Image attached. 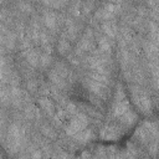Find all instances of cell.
I'll return each mask as SVG.
<instances>
[{"instance_id": "ac0fdd59", "label": "cell", "mask_w": 159, "mask_h": 159, "mask_svg": "<svg viewBox=\"0 0 159 159\" xmlns=\"http://www.w3.org/2000/svg\"><path fill=\"white\" fill-rule=\"evenodd\" d=\"M68 50H70V42L67 40H65V39L60 40V42H58V52L60 53H66Z\"/></svg>"}, {"instance_id": "8fae6325", "label": "cell", "mask_w": 159, "mask_h": 159, "mask_svg": "<svg viewBox=\"0 0 159 159\" xmlns=\"http://www.w3.org/2000/svg\"><path fill=\"white\" fill-rule=\"evenodd\" d=\"M25 56H26V60H27V62H29L30 65H32V66H37V65H39L40 56H39V53H37L36 51L27 48V50L25 51Z\"/></svg>"}, {"instance_id": "cb8c5ba5", "label": "cell", "mask_w": 159, "mask_h": 159, "mask_svg": "<svg viewBox=\"0 0 159 159\" xmlns=\"http://www.w3.org/2000/svg\"><path fill=\"white\" fill-rule=\"evenodd\" d=\"M4 66H5V58L0 56V68H4Z\"/></svg>"}, {"instance_id": "5b68a950", "label": "cell", "mask_w": 159, "mask_h": 159, "mask_svg": "<svg viewBox=\"0 0 159 159\" xmlns=\"http://www.w3.org/2000/svg\"><path fill=\"white\" fill-rule=\"evenodd\" d=\"M128 109H129V102L127 99L114 101V106H113V116L114 117H120Z\"/></svg>"}, {"instance_id": "5bb4252c", "label": "cell", "mask_w": 159, "mask_h": 159, "mask_svg": "<svg viewBox=\"0 0 159 159\" xmlns=\"http://www.w3.org/2000/svg\"><path fill=\"white\" fill-rule=\"evenodd\" d=\"M98 43H99V50H101V52L107 53V52L111 51L109 41H108L106 37H99V39H98Z\"/></svg>"}, {"instance_id": "484cf974", "label": "cell", "mask_w": 159, "mask_h": 159, "mask_svg": "<svg viewBox=\"0 0 159 159\" xmlns=\"http://www.w3.org/2000/svg\"><path fill=\"white\" fill-rule=\"evenodd\" d=\"M4 78V72H2V68H0V81Z\"/></svg>"}, {"instance_id": "44dd1931", "label": "cell", "mask_w": 159, "mask_h": 159, "mask_svg": "<svg viewBox=\"0 0 159 159\" xmlns=\"http://www.w3.org/2000/svg\"><path fill=\"white\" fill-rule=\"evenodd\" d=\"M67 112L68 113H72V114H76V106L72 102L67 103Z\"/></svg>"}, {"instance_id": "9a60e30c", "label": "cell", "mask_w": 159, "mask_h": 159, "mask_svg": "<svg viewBox=\"0 0 159 159\" xmlns=\"http://www.w3.org/2000/svg\"><path fill=\"white\" fill-rule=\"evenodd\" d=\"M42 1L51 7H62L67 2V0H42Z\"/></svg>"}, {"instance_id": "d4e9b609", "label": "cell", "mask_w": 159, "mask_h": 159, "mask_svg": "<svg viewBox=\"0 0 159 159\" xmlns=\"http://www.w3.org/2000/svg\"><path fill=\"white\" fill-rule=\"evenodd\" d=\"M31 157H34V158H36V157H41V153H40V152H35V153L31 154Z\"/></svg>"}, {"instance_id": "2e32d148", "label": "cell", "mask_w": 159, "mask_h": 159, "mask_svg": "<svg viewBox=\"0 0 159 159\" xmlns=\"http://www.w3.org/2000/svg\"><path fill=\"white\" fill-rule=\"evenodd\" d=\"M50 63H51V56H50V53H47V52L42 53V55L40 56L39 65H41L42 67H47Z\"/></svg>"}, {"instance_id": "30bf717a", "label": "cell", "mask_w": 159, "mask_h": 159, "mask_svg": "<svg viewBox=\"0 0 159 159\" xmlns=\"http://www.w3.org/2000/svg\"><path fill=\"white\" fill-rule=\"evenodd\" d=\"M102 29H103L104 34L108 35L109 37H114L117 35V26H116V24L113 21H106V22H103Z\"/></svg>"}, {"instance_id": "7a4b0ae2", "label": "cell", "mask_w": 159, "mask_h": 159, "mask_svg": "<svg viewBox=\"0 0 159 159\" xmlns=\"http://www.w3.org/2000/svg\"><path fill=\"white\" fill-rule=\"evenodd\" d=\"M132 94H133V98H134L137 106L143 112H145V113L150 112V109H152L150 99H149V97L143 91H140L138 87H132Z\"/></svg>"}, {"instance_id": "7c38bea8", "label": "cell", "mask_w": 159, "mask_h": 159, "mask_svg": "<svg viewBox=\"0 0 159 159\" xmlns=\"http://www.w3.org/2000/svg\"><path fill=\"white\" fill-rule=\"evenodd\" d=\"M39 104L42 109H45L47 113H53V103L51 102L50 98H46V97H41L39 99Z\"/></svg>"}, {"instance_id": "ffe728a7", "label": "cell", "mask_w": 159, "mask_h": 159, "mask_svg": "<svg viewBox=\"0 0 159 159\" xmlns=\"http://www.w3.org/2000/svg\"><path fill=\"white\" fill-rule=\"evenodd\" d=\"M9 99H10V91L1 88L0 89V101L4 102V103H6Z\"/></svg>"}, {"instance_id": "e0dca14e", "label": "cell", "mask_w": 159, "mask_h": 159, "mask_svg": "<svg viewBox=\"0 0 159 159\" xmlns=\"http://www.w3.org/2000/svg\"><path fill=\"white\" fill-rule=\"evenodd\" d=\"M145 50H147V53L149 57H155L157 56V45L153 43V42H149V43H145Z\"/></svg>"}, {"instance_id": "3957f363", "label": "cell", "mask_w": 159, "mask_h": 159, "mask_svg": "<svg viewBox=\"0 0 159 159\" xmlns=\"http://www.w3.org/2000/svg\"><path fill=\"white\" fill-rule=\"evenodd\" d=\"M118 10H119L118 5H116V4H107L99 11H97L96 16L98 19H101V20H109V19H112V16L114 14L118 12Z\"/></svg>"}, {"instance_id": "8992f818", "label": "cell", "mask_w": 159, "mask_h": 159, "mask_svg": "<svg viewBox=\"0 0 159 159\" xmlns=\"http://www.w3.org/2000/svg\"><path fill=\"white\" fill-rule=\"evenodd\" d=\"M101 135H102V138H104V139H117V138L120 135V132H119L118 127L107 125V127H104V128L102 129Z\"/></svg>"}, {"instance_id": "52a82bcc", "label": "cell", "mask_w": 159, "mask_h": 159, "mask_svg": "<svg viewBox=\"0 0 159 159\" xmlns=\"http://www.w3.org/2000/svg\"><path fill=\"white\" fill-rule=\"evenodd\" d=\"M119 119H120V122L124 123L125 125H132V124L137 120V114H135L133 111L128 109L127 112H124V113L119 117Z\"/></svg>"}, {"instance_id": "7402d4cb", "label": "cell", "mask_w": 159, "mask_h": 159, "mask_svg": "<svg viewBox=\"0 0 159 159\" xmlns=\"http://www.w3.org/2000/svg\"><path fill=\"white\" fill-rule=\"evenodd\" d=\"M20 9H22V11H25V12L31 11V6L27 4H20Z\"/></svg>"}, {"instance_id": "4316f807", "label": "cell", "mask_w": 159, "mask_h": 159, "mask_svg": "<svg viewBox=\"0 0 159 159\" xmlns=\"http://www.w3.org/2000/svg\"><path fill=\"white\" fill-rule=\"evenodd\" d=\"M0 89H1V81H0Z\"/></svg>"}, {"instance_id": "ba28073f", "label": "cell", "mask_w": 159, "mask_h": 159, "mask_svg": "<svg viewBox=\"0 0 159 159\" xmlns=\"http://www.w3.org/2000/svg\"><path fill=\"white\" fill-rule=\"evenodd\" d=\"M91 138H92V130L91 129H86V128L75 134V139L77 142H80V143H87V142L91 140Z\"/></svg>"}, {"instance_id": "9c48e42d", "label": "cell", "mask_w": 159, "mask_h": 159, "mask_svg": "<svg viewBox=\"0 0 159 159\" xmlns=\"http://www.w3.org/2000/svg\"><path fill=\"white\" fill-rule=\"evenodd\" d=\"M43 22H45V25H46L48 29H55L56 25H57V17H56V15H55L53 12L47 11V12H45V15H43Z\"/></svg>"}, {"instance_id": "4fadbf2b", "label": "cell", "mask_w": 159, "mask_h": 159, "mask_svg": "<svg viewBox=\"0 0 159 159\" xmlns=\"http://www.w3.org/2000/svg\"><path fill=\"white\" fill-rule=\"evenodd\" d=\"M50 80H51L57 87H60V88H63V87H65V80H63V77H61L55 70L50 72Z\"/></svg>"}, {"instance_id": "d6986e66", "label": "cell", "mask_w": 159, "mask_h": 159, "mask_svg": "<svg viewBox=\"0 0 159 159\" xmlns=\"http://www.w3.org/2000/svg\"><path fill=\"white\" fill-rule=\"evenodd\" d=\"M41 132H42L47 138H50V139L56 138V132H55L52 128L47 127V125H42V127H41Z\"/></svg>"}, {"instance_id": "603a6c76", "label": "cell", "mask_w": 159, "mask_h": 159, "mask_svg": "<svg viewBox=\"0 0 159 159\" xmlns=\"http://www.w3.org/2000/svg\"><path fill=\"white\" fill-rule=\"evenodd\" d=\"M27 87H29V89H30V91H35V89L37 88V84H36L35 82L30 81V82H29V84H27Z\"/></svg>"}, {"instance_id": "6da1fadb", "label": "cell", "mask_w": 159, "mask_h": 159, "mask_svg": "<svg viewBox=\"0 0 159 159\" xmlns=\"http://www.w3.org/2000/svg\"><path fill=\"white\" fill-rule=\"evenodd\" d=\"M88 124V119L84 114L80 113V114H76V117L68 123V125L66 127V133L70 134V135H75L76 133L81 132L82 129H84Z\"/></svg>"}, {"instance_id": "83f0119b", "label": "cell", "mask_w": 159, "mask_h": 159, "mask_svg": "<svg viewBox=\"0 0 159 159\" xmlns=\"http://www.w3.org/2000/svg\"><path fill=\"white\" fill-rule=\"evenodd\" d=\"M0 2H1V0H0Z\"/></svg>"}, {"instance_id": "277c9868", "label": "cell", "mask_w": 159, "mask_h": 159, "mask_svg": "<svg viewBox=\"0 0 159 159\" xmlns=\"http://www.w3.org/2000/svg\"><path fill=\"white\" fill-rule=\"evenodd\" d=\"M84 84L88 88V91H91L92 93H94L97 96H101V97L104 96V92H106V88H107L106 84H103V83H101L98 81H94L92 78L91 80H86L84 81Z\"/></svg>"}]
</instances>
